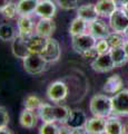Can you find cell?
Listing matches in <instances>:
<instances>
[{
	"mask_svg": "<svg viewBox=\"0 0 128 134\" xmlns=\"http://www.w3.org/2000/svg\"><path fill=\"white\" fill-rule=\"evenodd\" d=\"M23 60V68L30 75H39L46 69L48 63L42 58L40 54L30 53Z\"/></svg>",
	"mask_w": 128,
	"mask_h": 134,
	"instance_id": "cell-2",
	"label": "cell"
},
{
	"mask_svg": "<svg viewBox=\"0 0 128 134\" xmlns=\"http://www.w3.org/2000/svg\"><path fill=\"white\" fill-rule=\"evenodd\" d=\"M18 26V35L23 37H29L34 31V23L30 16H19L17 20Z\"/></svg>",
	"mask_w": 128,
	"mask_h": 134,
	"instance_id": "cell-18",
	"label": "cell"
},
{
	"mask_svg": "<svg viewBox=\"0 0 128 134\" xmlns=\"http://www.w3.org/2000/svg\"><path fill=\"white\" fill-rule=\"evenodd\" d=\"M55 29H56V26H55V23L52 21V19L40 18V20L35 26V32L38 34L40 36L49 38V37L55 32Z\"/></svg>",
	"mask_w": 128,
	"mask_h": 134,
	"instance_id": "cell-14",
	"label": "cell"
},
{
	"mask_svg": "<svg viewBox=\"0 0 128 134\" xmlns=\"http://www.w3.org/2000/svg\"><path fill=\"white\" fill-rule=\"evenodd\" d=\"M81 0H57V3L59 5V7L64 10H71L76 9L79 6Z\"/></svg>",
	"mask_w": 128,
	"mask_h": 134,
	"instance_id": "cell-31",
	"label": "cell"
},
{
	"mask_svg": "<svg viewBox=\"0 0 128 134\" xmlns=\"http://www.w3.org/2000/svg\"><path fill=\"white\" fill-rule=\"evenodd\" d=\"M47 43H48L47 37L40 36L36 32H35V35H30L29 37H27V44H28V48H29L30 53L41 54L44 52V49L46 48Z\"/></svg>",
	"mask_w": 128,
	"mask_h": 134,
	"instance_id": "cell-13",
	"label": "cell"
},
{
	"mask_svg": "<svg viewBox=\"0 0 128 134\" xmlns=\"http://www.w3.org/2000/svg\"><path fill=\"white\" fill-rule=\"evenodd\" d=\"M123 84H124L123 78L119 76L118 74H115L106 81L104 87H102V91H104L106 94L115 95L116 93H118L119 91L123 90Z\"/></svg>",
	"mask_w": 128,
	"mask_h": 134,
	"instance_id": "cell-17",
	"label": "cell"
},
{
	"mask_svg": "<svg viewBox=\"0 0 128 134\" xmlns=\"http://www.w3.org/2000/svg\"><path fill=\"white\" fill-rule=\"evenodd\" d=\"M16 36L15 27L11 24H2L0 26V39L2 41H10Z\"/></svg>",
	"mask_w": 128,
	"mask_h": 134,
	"instance_id": "cell-26",
	"label": "cell"
},
{
	"mask_svg": "<svg viewBox=\"0 0 128 134\" xmlns=\"http://www.w3.org/2000/svg\"><path fill=\"white\" fill-rule=\"evenodd\" d=\"M105 133L107 134H123L126 133V126L123 125V123L117 117L109 116L106 120V130Z\"/></svg>",
	"mask_w": 128,
	"mask_h": 134,
	"instance_id": "cell-20",
	"label": "cell"
},
{
	"mask_svg": "<svg viewBox=\"0 0 128 134\" xmlns=\"http://www.w3.org/2000/svg\"><path fill=\"white\" fill-rule=\"evenodd\" d=\"M87 115L85 114V112L81 110H72L70 112L67 121H66V125L71 130L76 129H82L85 127L86 123H87Z\"/></svg>",
	"mask_w": 128,
	"mask_h": 134,
	"instance_id": "cell-11",
	"label": "cell"
},
{
	"mask_svg": "<svg viewBox=\"0 0 128 134\" xmlns=\"http://www.w3.org/2000/svg\"><path fill=\"white\" fill-rule=\"evenodd\" d=\"M38 1L37 0H19L17 3L18 16H30L35 14Z\"/></svg>",
	"mask_w": 128,
	"mask_h": 134,
	"instance_id": "cell-22",
	"label": "cell"
},
{
	"mask_svg": "<svg viewBox=\"0 0 128 134\" xmlns=\"http://www.w3.org/2000/svg\"><path fill=\"white\" fill-rule=\"evenodd\" d=\"M37 1H39V0H37Z\"/></svg>",
	"mask_w": 128,
	"mask_h": 134,
	"instance_id": "cell-44",
	"label": "cell"
},
{
	"mask_svg": "<svg viewBox=\"0 0 128 134\" xmlns=\"http://www.w3.org/2000/svg\"><path fill=\"white\" fill-rule=\"evenodd\" d=\"M96 41H97V39L95 38L92 34L85 32V34H81V35H78V36H74L72 40H71V45H72L74 50L81 55L86 50L95 47Z\"/></svg>",
	"mask_w": 128,
	"mask_h": 134,
	"instance_id": "cell-3",
	"label": "cell"
},
{
	"mask_svg": "<svg viewBox=\"0 0 128 134\" xmlns=\"http://www.w3.org/2000/svg\"><path fill=\"white\" fill-rule=\"evenodd\" d=\"M109 26L114 31L125 32L128 27V17L124 9H117L109 17Z\"/></svg>",
	"mask_w": 128,
	"mask_h": 134,
	"instance_id": "cell-8",
	"label": "cell"
},
{
	"mask_svg": "<svg viewBox=\"0 0 128 134\" xmlns=\"http://www.w3.org/2000/svg\"><path fill=\"white\" fill-rule=\"evenodd\" d=\"M2 16L7 19H14L16 16L18 15V9H17V3L15 2H8L5 6V8L1 10Z\"/></svg>",
	"mask_w": 128,
	"mask_h": 134,
	"instance_id": "cell-30",
	"label": "cell"
},
{
	"mask_svg": "<svg viewBox=\"0 0 128 134\" xmlns=\"http://www.w3.org/2000/svg\"><path fill=\"white\" fill-rule=\"evenodd\" d=\"M124 11H125V14L127 15V17H128V11H126V10H124Z\"/></svg>",
	"mask_w": 128,
	"mask_h": 134,
	"instance_id": "cell-43",
	"label": "cell"
},
{
	"mask_svg": "<svg viewBox=\"0 0 128 134\" xmlns=\"http://www.w3.org/2000/svg\"><path fill=\"white\" fill-rule=\"evenodd\" d=\"M106 40L108 41L110 48L118 47V46H124V44H125V38L121 35V32H118V31L109 32L108 36L106 37Z\"/></svg>",
	"mask_w": 128,
	"mask_h": 134,
	"instance_id": "cell-27",
	"label": "cell"
},
{
	"mask_svg": "<svg viewBox=\"0 0 128 134\" xmlns=\"http://www.w3.org/2000/svg\"><path fill=\"white\" fill-rule=\"evenodd\" d=\"M87 28H88V23L82 18H80V17H76L72 20V23L70 24L69 34L71 35V37L78 36V35H81V34H85Z\"/></svg>",
	"mask_w": 128,
	"mask_h": 134,
	"instance_id": "cell-25",
	"label": "cell"
},
{
	"mask_svg": "<svg viewBox=\"0 0 128 134\" xmlns=\"http://www.w3.org/2000/svg\"><path fill=\"white\" fill-rule=\"evenodd\" d=\"M124 48H125V52H126L127 56H128V40L125 41V44H124Z\"/></svg>",
	"mask_w": 128,
	"mask_h": 134,
	"instance_id": "cell-40",
	"label": "cell"
},
{
	"mask_svg": "<svg viewBox=\"0 0 128 134\" xmlns=\"http://www.w3.org/2000/svg\"><path fill=\"white\" fill-rule=\"evenodd\" d=\"M7 3H8V0H0V11L5 8V6Z\"/></svg>",
	"mask_w": 128,
	"mask_h": 134,
	"instance_id": "cell-39",
	"label": "cell"
},
{
	"mask_svg": "<svg viewBox=\"0 0 128 134\" xmlns=\"http://www.w3.org/2000/svg\"><path fill=\"white\" fill-rule=\"evenodd\" d=\"M109 53H110V56H111V58H113L116 67H120L128 62V56H127V54L125 52L124 46H118V47L110 48Z\"/></svg>",
	"mask_w": 128,
	"mask_h": 134,
	"instance_id": "cell-24",
	"label": "cell"
},
{
	"mask_svg": "<svg viewBox=\"0 0 128 134\" xmlns=\"http://www.w3.org/2000/svg\"><path fill=\"white\" fill-rule=\"evenodd\" d=\"M88 30L89 34L95 37L96 39H101V38H106L108 36L109 31V27L104 20L100 19H96L94 21L88 24Z\"/></svg>",
	"mask_w": 128,
	"mask_h": 134,
	"instance_id": "cell-12",
	"label": "cell"
},
{
	"mask_svg": "<svg viewBox=\"0 0 128 134\" xmlns=\"http://www.w3.org/2000/svg\"><path fill=\"white\" fill-rule=\"evenodd\" d=\"M92 67L97 73H108L111 72L114 68H116L115 63L110 56V53L100 54L92 62Z\"/></svg>",
	"mask_w": 128,
	"mask_h": 134,
	"instance_id": "cell-6",
	"label": "cell"
},
{
	"mask_svg": "<svg viewBox=\"0 0 128 134\" xmlns=\"http://www.w3.org/2000/svg\"><path fill=\"white\" fill-rule=\"evenodd\" d=\"M114 2L116 3L117 7H121V8H123V7L128 2V0H114Z\"/></svg>",
	"mask_w": 128,
	"mask_h": 134,
	"instance_id": "cell-37",
	"label": "cell"
},
{
	"mask_svg": "<svg viewBox=\"0 0 128 134\" xmlns=\"http://www.w3.org/2000/svg\"><path fill=\"white\" fill-rule=\"evenodd\" d=\"M42 58L47 63H56L59 60L60 55H61V49L60 45L56 39L53 38H48V43L46 48L44 49V52L40 54Z\"/></svg>",
	"mask_w": 128,
	"mask_h": 134,
	"instance_id": "cell-7",
	"label": "cell"
},
{
	"mask_svg": "<svg viewBox=\"0 0 128 134\" xmlns=\"http://www.w3.org/2000/svg\"><path fill=\"white\" fill-rule=\"evenodd\" d=\"M59 134H71V129L68 127L66 124L59 126Z\"/></svg>",
	"mask_w": 128,
	"mask_h": 134,
	"instance_id": "cell-36",
	"label": "cell"
},
{
	"mask_svg": "<svg viewBox=\"0 0 128 134\" xmlns=\"http://www.w3.org/2000/svg\"><path fill=\"white\" fill-rule=\"evenodd\" d=\"M81 55L84 56L85 58H92V59H95L96 57H98L99 53L97 52L96 47H93V48H90V49H88V50H86L85 53H82Z\"/></svg>",
	"mask_w": 128,
	"mask_h": 134,
	"instance_id": "cell-35",
	"label": "cell"
},
{
	"mask_svg": "<svg viewBox=\"0 0 128 134\" xmlns=\"http://www.w3.org/2000/svg\"><path fill=\"white\" fill-rule=\"evenodd\" d=\"M77 17H80L89 24L98 19L99 15L96 10V6L93 3H88V5H82L77 8Z\"/></svg>",
	"mask_w": 128,
	"mask_h": 134,
	"instance_id": "cell-16",
	"label": "cell"
},
{
	"mask_svg": "<svg viewBox=\"0 0 128 134\" xmlns=\"http://www.w3.org/2000/svg\"><path fill=\"white\" fill-rule=\"evenodd\" d=\"M90 112L94 116L107 119L113 114V105L111 97H108L104 94H97L90 99Z\"/></svg>",
	"mask_w": 128,
	"mask_h": 134,
	"instance_id": "cell-1",
	"label": "cell"
},
{
	"mask_svg": "<svg viewBox=\"0 0 128 134\" xmlns=\"http://www.w3.org/2000/svg\"><path fill=\"white\" fill-rule=\"evenodd\" d=\"M123 9H124V10H126V11H128V2L126 3V5H125V6H124V7H123Z\"/></svg>",
	"mask_w": 128,
	"mask_h": 134,
	"instance_id": "cell-41",
	"label": "cell"
},
{
	"mask_svg": "<svg viewBox=\"0 0 128 134\" xmlns=\"http://www.w3.org/2000/svg\"><path fill=\"white\" fill-rule=\"evenodd\" d=\"M96 10L100 17H109L117 10V6L114 0H98L96 2Z\"/></svg>",
	"mask_w": 128,
	"mask_h": 134,
	"instance_id": "cell-19",
	"label": "cell"
},
{
	"mask_svg": "<svg viewBox=\"0 0 128 134\" xmlns=\"http://www.w3.org/2000/svg\"><path fill=\"white\" fill-rule=\"evenodd\" d=\"M125 35L128 37V27H127V29H126V30H125Z\"/></svg>",
	"mask_w": 128,
	"mask_h": 134,
	"instance_id": "cell-42",
	"label": "cell"
},
{
	"mask_svg": "<svg viewBox=\"0 0 128 134\" xmlns=\"http://www.w3.org/2000/svg\"><path fill=\"white\" fill-rule=\"evenodd\" d=\"M40 134H59V126L55 123H44L39 130Z\"/></svg>",
	"mask_w": 128,
	"mask_h": 134,
	"instance_id": "cell-32",
	"label": "cell"
},
{
	"mask_svg": "<svg viewBox=\"0 0 128 134\" xmlns=\"http://www.w3.org/2000/svg\"><path fill=\"white\" fill-rule=\"evenodd\" d=\"M95 47H96L97 52L99 53V55H100V54H106V53H109L110 52V46L108 44V41L106 40V38L97 39Z\"/></svg>",
	"mask_w": 128,
	"mask_h": 134,
	"instance_id": "cell-33",
	"label": "cell"
},
{
	"mask_svg": "<svg viewBox=\"0 0 128 134\" xmlns=\"http://www.w3.org/2000/svg\"><path fill=\"white\" fill-rule=\"evenodd\" d=\"M19 123L25 129H34L37 124V117L35 115L34 111L25 108V110L20 113Z\"/></svg>",
	"mask_w": 128,
	"mask_h": 134,
	"instance_id": "cell-23",
	"label": "cell"
},
{
	"mask_svg": "<svg viewBox=\"0 0 128 134\" xmlns=\"http://www.w3.org/2000/svg\"><path fill=\"white\" fill-rule=\"evenodd\" d=\"M85 130H86V132L90 133V134L105 133L106 119H104V117H98V116H94L92 119H88L87 123L85 125Z\"/></svg>",
	"mask_w": 128,
	"mask_h": 134,
	"instance_id": "cell-15",
	"label": "cell"
},
{
	"mask_svg": "<svg viewBox=\"0 0 128 134\" xmlns=\"http://www.w3.org/2000/svg\"><path fill=\"white\" fill-rule=\"evenodd\" d=\"M11 49H12V54L20 59H25L28 55L30 54V50L28 48V44H27V38L23 36L17 35L14 39L11 40Z\"/></svg>",
	"mask_w": 128,
	"mask_h": 134,
	"instance_id": "cell-9",
	"label": "cell"
},
{
	"mask_svg": "<svg viewBox=\"0 0 128 134\" xmlns=\"http://www.w3.org/2000/svg\"><path fill=\"white\" fill-rule=\"evenodd\" d=\"M67 95L68 87L61 81L51 83L47 88V97L49 98V100H51L53 103H59L61 100H64L67 97Z\"/></svg>",
	"mask_w": 128,
	"mask_h": 134,
	"instance_id": "cell-5",
	"label": "cell"
},
{
	"mask_svg": "<svg viewBox=\"0 0 128 134\" xmlns=\"http://www.w3.org/2000/svg\"><path fill=\"white\" fill-rule=\"evenodd\" d=\"M57 8L52 0H39L37 5L35 14L40 18H50L52 19L56 15Z\"/></svg>",
	"mask_w": 128,
	"mask_h": 134,
	"instance_id": "cell-10",
	"label": "cell"
},
{
	"mask_svg": "<svg viewBox=\"0 0 128 134\" xmlns=\"http://www.w3.org/2000/svg\"><path fill=\"white\" fill-rule=\"evenodd\" d=\"M39 116L44 123H56L55 106L48 103H42L38 110Z\"/></svg>",
	"mask_w": 128,
	"mask_h": 134,
	"instance_id": "cell-21",
	"label": "cell"
},
{
	"mask_svg": "<svg viewBox=\"0 0 128 134\" xmlns=\"http://www.w3.org/2000/svg\"><path fill=\"white\" fill-rule=\"evenodd\" d=\"M114 115H128V90H121L111 97Z\"/></svg>",
	"mask_w": 128,
	"mask_h": 134,
	"instance_id": "cell-4",
	"label": "cell"
},
{
	"mask_svg": "<svg viewBox=\"0 0 128 134\" xmlns=\"http://www.w3.org/2000/svg\"><path fill=\"white\" fill-rule=\"evenodd\" d=\"M69 107L65 106V105H56L55 106V115H56V122L65 124L66 121H67L68 116L70 114Z\"/></svg>",
	"mask_w": 128,
	"mask_h": 134,
	"instance_id": "cell-28",
	"label": "cell"
},
{
	"mask_svg": "<svg viewBox=\"0 0 128 134\" xmlns=\"http://www.w3.org/2000/svg\"><path fill=\"white\" fill-rule=\"evenodd\" d=\"M8 123H9V114L7 108L0 106V129L8 127Z\"/></svg>",
	"mask_w": 128,
	"mask_h": 134,
	"instance_id": "cell-34",
	"label": "cell"
},
{
	"mask_svg": "<svg viewBox=\"0 0 128 134\" xmlns=\"http://www.w3.org/2000/svg\"><path fill=\"white\" fill-rule=\"evenodd\" d=\"M11 134L12 132L11 131H9V129L8 127H3V129H0V134Z\"/></svg>",
	"mask_w": 128,
	"mask_h": 134,
	"instance_id": "cell-38",
	"label": "cell"
},
{
	"mask_svg": "<svg viewBox=\"0 0 128 134\" xmlns=\"http://www.w3.org/2000/svg\"><path fill=\"white\" fill-rule=\"evenodd\" d=\"M25 108H28V110H31V111H36V110H39V107L41 106V99L36 95H29L27 96L26 99H25Z\"/></svg>",
	"mask_w": 128,
	"mask_h": 134,
	"instance_id": "cell-29",
	"label": "cell"
}]
</instances>
